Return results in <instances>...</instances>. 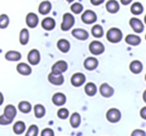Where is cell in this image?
<instances>
[{
  "instance_id": "11",
  "label": "cell",
  "mask_w": 146,
  "mask_h": 136,
  "mask_svg": "<svg viewBox=\"0 0 146 136\" xmlns=\"http://www.w3.org/2000/svg\"><path fill=\"white\" fill-rule=\"evenodd\" d=\"M48 81L53 85H62L64 83V77L62 74L60 73H54V72H50L48 74Z\"/></svg>"
},
{
  "instance_id": "27",
  "label": "cell",
  "mask_w": 146,
  "mask_h": 136,
  "mask_svg": "<svg viewBox=\"0 0 146 136\" xmlns=\"http://www.w3.org/2000/svg\"><path fill=\"white\" fill-rule=\"evenodd\" d=\"M80 123H81V116L77 112H74V113L71 114L70 116V124L73 128H77L79 127Z\"/></svg>"
},
{
  "instance_id": "13",
  "label": "cell",
  "mask_w": 146,
  "mask_h": 136,
  "mask_svg": "<svg viewBox=\"0 0 146 136\" xmlns=\"http://www.w3.org/2000/svg\"><path fill=\"white\" fill-rule=\"evenodd\" d=\"M25 22H26V25L29 28H35V27H37V25H38V23H39V18L35 13L29 12L28 14L26 15Z\"/></svg>"
},
{
  "instance_id": "20",
  "label": "cell",
  "mask_w": 146,
  "mask_h": 136,
  "mask_svg": "<svg viewBox=\"0 0 146 136\" xmlns=\"http://www.w3.org/2000/svg\"><path fill=\"white\" fill-rule=\"evenodd\" d=\"M66 96L61 92H57L52 96V102L56 106H62L66 103Z\"/></svg>"
},
{
  "instance_id": "4",
  "label": "cell",
  "mask_w": 146,
  "mask_h": 136,
  "mask_svg": "<svg viewBox=\"0 0 146 136\" xmlns=\"http://www.w3.org/2000/svg\"><path fill=\"white\" fill-rule=\"evenodd\" d=\"M89 51L93 55H100L105 51V47L102 42L98 40H93L89 44Z\"/></svg>"
},
{
  "instance_id": "22",
  "label": "cell",
  "mask_w": 146,
  "mask_h": 136,
  "mask_svg": "<svg viewBox=\"0 0 146 136\" xmlns=\"http://www.w3.org/2000/svg\"><path fill=\"white\" fill-rule=\"evenodd\" d=\"M57 48L62 53H67L70 50V42L67 39L61 38L57 41Z\"/></svg>"
},
{
  "instance_id": "25",
  "label": "cell",
  "mask_w": 146,
  "mask_h": 136,
  "mask_svg": "<svg viewBox=\"0 0 146 136\" xmlns=\"http://www.w3.org/2000/svg\"><path fill=\"white\" fill-rule=\"evenodd\" d=\"M91 35L95 38H101L104 35L103 27L100 24H94L91 28Z\"/></svg>"
},
{
  "instance_id": "36",
  "label": "cell",
  "mask_w": 146,
  "mask_h": 136,
  "mask_svg": "<svg viewBox=\"0 0 146 136\" xmlns=\"http://www.w3.org/2000/svg\"><path fill=\"white\" fill-rule=\"evenodd\" d=\"M57 116H58L60 119H66L69 116V111L66 108H60L57 112Z\"/></svg>"
},
{
  "instance_id": "29",
  "label": "cell",
  "mask_w": 146,
  "mask_h": 136,
  "mask_svg": "<svg viewBox=\"0 0 146 136\" xmlns=\"http://www.w3.org/2000/svg\"><path fill=\"white\" fill-rule=\"evenodd\" d=\"M29 41V31L26 28L21 29L19 33V42L21 45H26Z\"/></svg>"
},
{
  "instance_id": "38",
  "label": "cell",
  "mask_w": 146,
  "mask_h": 136,
  "mask_svg": "<svg viewBox=\"0 0 146 136\" xmlns=\"http://www.w3.org/2000/svg\"><path fill=\"white\" fill-rule=\"evenodd\" d=\"M131 136H146V133L141 129H135L131 133Z\"/></svg>"
},
{
  "instance_id": "3",
  "label": "cell",
  "mask_w": 146,
  "mask_h": 136,
  "mask_svg": "<svg viewBox=\"0 0 146 136\" xmlns=\"http://www.w3.org/2000/svg\"><path fill=\"white\" fill-rule=\"evenodd\" d=\"M81 20L85 24H94L97 21V15H96V13L93 10L88 9V10H85L81 14Z\"/></svg>"
},
{
  "instance_id": "39",
  "label": "cell",
  "mask_w": 146,
  "mask_h": 136,
  "mask_svg": "<svg viewBox=\"0 0 146 136\" xmlns=\"http://www.w3.org/2000/svg\"><path fill=\"white\" fill-rule=\"evenodd\" d=\"M105 0H90V3L94 6H98V5H101L102 3H104Z\"/></svg>"
},
{
  "instance_id": "33",
  "label": "cell",
  "mask_w": 146,
  "mask_h": 136,
  "mask_svg": "<svg viewBox=\"0 0 146 136\" xmlns=\"http://www.w3.org/2000/svg\"><path fill=\"white\" fill-rule=\"evenodd\" d=\"M70 10L73 14H80L83 11V5L79 2H74L71 4Z\"/></svg>"
},
{
  "instance_id": "34",
  "label": "cell",
  "mask_w": 146,
  "mask_h": 136,
  "mask_svg": "<svg viewBox=\"0 0 146 136\" xmlns=\"http://www.w3.org/2000/svg\"><path fill=\"white\" fill-rule=\"evenodd\" d=\"M10 19H9L7 14H1L0 15V29H5L8 27Z\"/></svg>"
},
{
  "instance_id": "42",
  "label": "cell",
  "mask_w": 146,
  "mask_h": 136,
  "mask_svg": "<svg viewBox=\"0 0 146 136\" xmlns=\"http://www.w3.org/2000/svg\"><path fill=\"white\" fill-rule=\"evenodd\" d=\"M3 101H4V97H3V94L0 92V105H2Z\"/></svg>"
},
{
  "instance_id": "14",
  "label": "cell",
  "mask_w": 146,
  "mask_h": 136,
  "mask_svg": "<svg viewBox=\"0 0 146 136\" xmlns=\"http://www.w3.org/2000/svg\"><path fill=\"white\" fill-rule=\"evenodd\" d=\"M99 93L101 94L103 97L109 98L113 96L114 94V88L111 87L108 83H102L99 87Z\"/></svg>"
},
{
  "instance_id": "31",
  "label": "cell",
  "mask_w": 146,
  "mask_h": 136,
  "mask_svg": "<svg viewBox=\"0 0 146 136\" xmlns=\"http://www.w3.org/2000/svg\"><path fill=\"white\" fill-rule=\"evenodd\" d=\"M45 113H46V110H45V107L42 104H36L34 106V114L36 118L44 117Z\"/></svg>"
},
{
  "instance_id": "2",
  "label": "cell",
  "mask_w": 146,
  "mask_h": 136,
  "mask_svg": "<svg viewBox=\"0 0 146 136\" xmlns=\"http://www.w3.org/2000/svg\"><path fill=\"white\" fill-rule=\"evenodd\" d=\"M75 23V18H74V15L71 14V13H64L62 17V22H61V30L62 31H68L70 30L73 27Z\"/></svg>"
},
{
  "instance_id": "15",
  "label": "cell",
  "mask_w": 146,
  "mask_h": 136,
  "mask_svg": "<svg viewBox=\"0 0 146 136\" xmlns=\"http://www.w3.org/2000/svg\"><path fill=\"white\" fill-rule=\"evenodd\" d=\"M98 60L95 58V57H87V58L84 60L83 62V66L86 70H89V71H92V70H95L98 67Z\"/></svg>"
},
{
  "instance_id": "1",
  "label": "cell",
  "mask_w": 146,
  "mask_h": 136,
  "mask_svg": "<svg viewBox=\"0 0 146 136\" xmlns=\"http://www.w3.org/2000/svg\"><path fill=\"white\" fill-rule=\"evenodd\" d=\"M106 38L111 43H118L123 38V33L117 27H111L109 30L106 32Z\"/></svg>"
},
{
  "instance_id": "17",
  "label": "cell",
  "mask_w": 146,
  "mask_h": 136,
  "mask_svg": "<svg viewBox=\"0 0 146 136\" xmlns=\"http://www.w3.org/2000/svg\"><path fill=\"white\" fill-rule=\"evenodd\" d=\"M41 26H42V28L44 29V30L51 31L55 28L56 22H55V20L52 17H45L42 20V22H41Z\"/></svg>"
},
{
  "instance_id": "26",
  "label": "cell",
  "mask_w": 146,
  "mask_h": 136,
  "mask_svg": "<svg viewBox=\"0 0 146 136\" xmlns=\"http://www.w3.org/2000/svg\"><path fill=\"white\" fill-rule=\"evenodd\" d=\"M84 91L88 96H94L97 93V86L93 83V82H88L84 86Z\"/></svg>"
},
{
  "instance_id": "30",
  "label": "cell",
  "mask_w": 146,
  "mask_h": 136,
  "mask_svg": "<svg viewBox=\"0 0 146 136\" xmlns=\"http://www.w3.org/2000/svg\"><path fill=\"white\" fill-rule=\"evenodd\" d=\"M18 109L20 112L26 114V113H29V112L32 110V106H31L30 102L21 101V102H19V104H18Z\"/></svg>"
},
{
  "instance_id": "9",
  "label": "cell",
  "mask_w": 146,
  "mask_h": 136,
  "mask_svg": "<svg viewBox=\"0 0 146 136\" xmlns=\"http://www.w3.org/2000/svg\"><path fill=\"white\" fill-rule=\"evenodd\" d=\"M86 81V77L83 73H80V72H77V73L73 74L71 76L70 82L74 87H80L82 86Z\"/></svg>"
},
{
  "instance_id": "37",
  "label": "cell",
  "mask_w": 146,
  "mask_h": 136,
  "mask_svg": "<svg viewBox=\"0 0 146 136\" xmlns=\"http://www.w3.org/2000/svg\"><path fill=\"white\" fill-rule=\"evenodd\" d=\"M41 136H54V131L51 128H45L41 132Z\"/></svg>"
},
{
  "instance_id": "35",
  "label": "cell",
  "mask_w": 146,
  "mask_h": 136,
  "mask_svg": "<svg viewBox=\"0 0 146 136\" xmlns=\"http://www.w3.org/2000/svg\"><path fill=\"white\" fill-rule=\"evenodd\" d=\"M38 135V127L34 124L29 126V128L27 129L25 136H37Z\"/></svg>"
},
{
  "instance_id": "16",
  "label": "cell",
  "mask_w": 146,
  "mask_h": 136,
  "mask_svg": "<svg viewBox=\"0 0 146 136\" xmlns=\"http://www.w3.org/2000/svg\"><path fill=\"white\" fill-rule=\"evenodd\" d=\"M105 8L109 13L115 14V13H117L119 11L120 5L118 3V1H116V0H108L105 4Z\"/></svg>"
},
{
  "instance_id": "12",
  "label": "cell",
  "mask_w": 146,
  "mask_h": 136,
  "mask_svg": "<svg viewBox=\"0 0 146 136\" xmlns=\"http://www.w3.org/2000/svg\"><path fill=\"white\" fill-rule=\"evenodd\" d=\"M40 52H39L37 49H31L29 51L28 55H27V60L30 63L31 65H37L39 62H40Z\"/></svg>"
},
{
  "instance_id": "40",
  "label": "cell",
  "mask_w": 146,
  "mask_h": 136,
  "mask_svg": "<svg viewBox=\"0 0 146 136\" xmlns=\"http://www.w3.org/2000/svg\"><path fill=\"white\" fill-rule=\"evenodd\" d=\"M140 115L143 119H146V107H142V109L140 110Z\"/></svg>"
},
{
  "instance_id": "24",
  "label": "cell",
  "mask_w": 146,
  "mask_h": 136,
  "mask_svg": "<svg viewBox=\"0 0 146 136\" xmlns=\"http://www.w3.org/2000/svg\"><path fill=\"white\" fill-rule=\"evenodd\" d=\"M21 53L19 51L9 50L5 54V59L8 61H19L21 59Z\"/></svg>"
},
{
  "instance_id": "41",
  "label": "cell",
  "mask_w": 146,
  "mask_h": 136,
  "mask_svg": "<svg viewBox=\"0 0 146 136\" xmlns=\"http://www.w3.org/2000/svg\"><path fill=\"white\" fill-rule=\"evenodd\" d=\"M120 2L122 5H128L132 2V0H120Z\"/></svg>"
},
{
  "instance_id": "19",
  "label": "cell",
  "mask_w": 146,
  "mask_h": 136,
  "mask_svg": "<svg viewBox=\"0 0 146 136\" xmlns=\"http://www.w3.org/2000/svg\"><path fill=\"white\" fill-rule=\"evenodd\" d=\"M52 9V4L50 3V1L48 0H44L39 4L38 6V12L42 15H47Z\"/></svg>"
},
{
  "instance_id": "43",
  "label": "cell",
  "mask_w": 146,
  "mask_h": 136,
  "mask_svg": "<svg viewBox=\"0 0 146 136\" xmlns=\"http://www.w3.org/2000/svg\"><path fill=\"white\" fill-rule=\"evenodd\" d=\"M65 1H67L68 3H72V2H74V0H65Z\"/></svg>"
},
{
  "instance_id": "21",
  "label": "cell",
  "mask_w": 146,
  "mask_h": 136,
  "mask_svg": "<svg viewBox=\"0 0 146 136\" xmlns=\"http://www.w3.org/2000/svg\"><path fill=\"white\" fill-rule=\"evenodd\" d=\"M129 69L132 73L134 74H139L143 70V64L140 62L139 60H133L129 65Z\"/></svg>"
},
{
  "instance_id": "10",
  "label": "cell",
  "mask_w": 146,
  "mask_h": 136,
  "mask_svg": "<svg viewBox=\"0 0 146 136\" xmlns=\"http://www.w3.org/2000/svg\"><path fill=\"white\" fill-rule=\"evenodd\" d=\"M71 34L74 38L78 39V40H87L88 37H89V33H88L87 30L82 28H74L72 31H71Z\"/></svg>"
},
{
  "instance_id": "7",
  "label": "cell",
  "mask_w": 146,
  "mask_h": 136,
  "mask_svg": "<svg viewBox=\"0 0 146 136\" xmlns=\"http://www.w3.org/2000/svg\"><path fill=\"white\" fill-rule=\"evenodd\" d=\"M129 25L132 28V30L135 33H142L144 31V24L140 19L136 18V17H132L129 20Z\"/></svg>"
},
{
  "instance_id": "8",
  "label": "cell",
  "mask_w": 146,
  "mask_h": 136,
  "mask_svg": "<svg viewBox=\"0 0 146 136\" xmlns=\"http://www.w3.org/2000/svg\"><path fill=\"white\" fill-rule=\"evenodd\" d=\"M16 114H17L16 107H15L14 105H12V104H8V105L5 106L4 113H3L2 115L11 123V122L13 121V119L15 118V116H16Z\"/></svg>"
},
{
  "instance_id": "18",
  "label": "cell",
  "mask_w": 146,
  "mask_h": 136,
  "mask_svg": "<svg viewBox=\"0 0 146 136\" xmlns=\"http://www.w3.org/2000/svg\"><path fill=\"white\" fill-rule=\"evenodd\" d=\"M16 70L19 74L24 75V76H28L32 73V69H31V67L24 62L18 63V65L16 66Z\"/></svg>"
},
{
  "instance_id": "5",
  "label": "cell",
  "mask_w": 146,
  "mask_h": 136,
  "mask_svg": "<svg viewBox=\"0 0 146 136\" xmlns=\"http://www.w3.org/2000/svg\"><path fill=\"white\" fill-rule=\"evenodd\" d=\"M106 118L111 123H117L121 119V112L117 108H110L106 112Z\"/></svg>"
},
{
  "instance_id": "23",
  "label": "cell",
  "mask_w": 146,
  "mask_h": 136,
  "mask_svg": "<svg viewBox=\"0 0 146 136\" xmlns=\"http://www.w3.org/2000/svg\"><path fill=\"white\" fill-rule=\"evenodd\" d=\"M125 42L131 46H137L141 43V38L136 34H128L125 37Z\"/></svg>"
},
{
  "instance_id": "32",
  "label": "cell",
  "mask_w": 146,
  "mask_h": 136,
  "mask_svg": "<svg viewBox=\"0 0 146 136\" xmlns=\"http://www.w3.org/2000/svg\"><path fill=\"white\" fill-rule=\"evenodd\" d=\"M26 129V126L23 121H17L13 125V131L15 134H22Z\"/></svg>"
},
{
  "instance_id": "6",
  "label": "cell",
  "mask_w": 146,
  "mask_h": 136,
  "mask_svg": "<svg viewBox=\"0 0 146 136\" xmlns=\"http://www.w3.org/2000/svg\"><path fill=\"white\" fill-rule=\"evenodd\" d=\"M67 68H68V64H67L66 61L58 60L57 62H55L54 64L52 65V67H51V72L63 74L64 72L67 71Z\"/></svg>"
},
{
  "instance_id": "28",
  "label": "cell",
  "mask_w": 146,
  "mask_h": 136,
  "mask_svg": "<svg viewBox=\"0 0 146 136\" xmlns=\"http://www.w3.org/2000/svg\"><path fill=\"white\" fill-rule=\"evenodd\" d=\"M130 11L133 15H140L143 13L144 7L140 2H134L133 4L130 6Z\"/></svg>"
}]
</instances>
